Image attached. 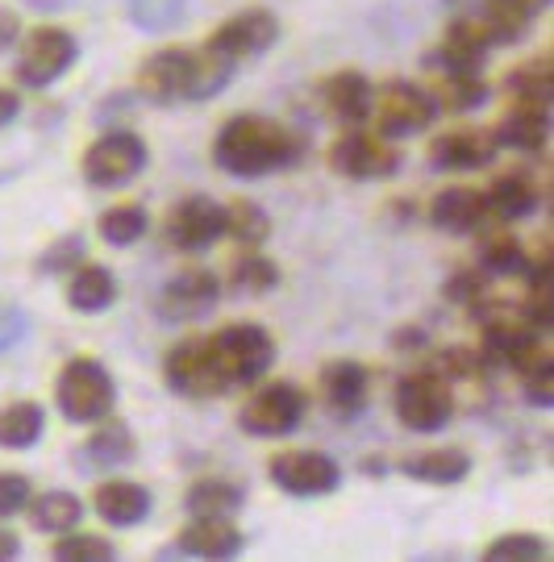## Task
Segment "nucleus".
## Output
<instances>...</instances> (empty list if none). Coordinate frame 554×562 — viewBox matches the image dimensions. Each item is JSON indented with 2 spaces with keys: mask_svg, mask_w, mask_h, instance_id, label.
I'll return each mask as SVG.
<instances>
[{
  "mask_svg": "<svg viewBox=\"0 0 554 562\" xmlns=\"http://www.w3.org/2000/svg\"><path fill=\"white\" fill-rule=\"evenodd\" d=\"M304 413H309V392L288 380H276L263 383L255 396L242 404L237 425L251 438H288L300 429Z\"/></svg>",
  "mask_w": 554,
  "mask_h": 562,
  "instance_id": "8",
  "label": "nucleus"
},
{
  "mask_svg": "<svg viewBox=\"0 0 554 562\" xmlns=\"http://www.w3.org/2000/svg\"><path fill=\"white\" fill-rule=\"evenodd\" d=\"M496 138L492 134H479V130H455V134H442L430 142V162L442 171H479V167H492L496 159Z\"/></svg>",
  "mask_w": 554,
  "mask_h": 562,
  "instance_id": "24",
  "label": "nucleus"
},
{
  "mask_svg": "<svg viewBox=\"0 0 554 562\" xmlns=\"http://www.w3.org/2000/svg\"><path fill=\"white\" fill-rule=\"evenodd\" d=\"M163 238L179 255H204L209 246L225 238V204H218L204 192H192L179 204H171L167 222H163Z\"/></svg>",
  "mask_w": 554,
  "mask_h": 562,
  "instance_id": "12",
  "label": "nucleus"
},
{
  "mask_svg": "<svg viewBox=\"0 0 554 562\" xmlns=\"http://www.w3.org/2000/svg\"><path fill=\"white\" fill-rule=\"evenodd\" d=\"M18 113H21V97L13 88H0V130H4L9 121H18Z\"/></svg>",
  "mask_w": 554,
  "mask_h": 562,
  "instance_id": "49",
  "label": "nucleus"
},
{
  "mask_svg": "<svg viewBox=\"0 0 554 562\" xmlns=\"http://www.w3.org/2000/svg\"><path fill=\"white\" fill-rule=\"evenodd\" d=\"M500 308V304H496ZM538 355H546L542 346V329L525 322V317H513V313H492L484 317V341H479V359L484 367H509V371H525Z\"/></svg>",
  "mask_w": 554,
  "mask_h": 562,
  "instance_id": "14",
  "label": "nucleus"
},
{
  "mask_svg": "<svg viewBox=\"0 0 554 562\" xmlns=\"http://www.w3.org/2000/svg\"><path fill=\"white\" fill-rule=\"evenodd\" d=\"M546 9H551V0H484L479 25L488 30L492 46H505V42L513 46V42H521L534 30V21Z\"/></svg>",
  "mask_w": 554,
  "mask_h": 562,
  "instance_id": "25",
  "label": "nucleus"
},
{
  "mask_svg": "<svg viewBox=\"0 0 554 562\" xmlns=\"http://www.w3.org/2000/svg\"><path fill=\"white\" fill-rule=\"evenodd\" d=\"M492 55V38L488 30L472 18H458L446 25V34L437 42V50L430 55L434 71H484V63Z\"/></svg>",
  "mask_w": 554,
  "mask_h": 562,
  "instance_id": "18",
  "label": "nucleus"
},
{
  "mask_svg": "<svg viewBox=\"0 0 554 562\" xmlns=\"http://www.w3.org/2000/svg\"><path fill=\"white\" fill-rule=\"evenodd\" d=\"M400 471L417 483H430V487H455L472 475V454L458 446H434V450H421L413 459H405Z\"/></svg>",
  "mask_w": 554,
  "mask_h": 562,
  "instance_id": "26",
  "label": "nucleus"
},
{
  "mask_svg": "<svg viewBox=\"0 0 554 562\" xmlns=\"http://www.w3.org/2000/svg\"><path fill=\"white\" fill-rule=\"evenodd\" d=\"M551 546L538 533H500L496 542L484 546V562H546Z\"/></svg>",
  "mask_w": 554,
  "mask_h": 562,
  "instance_id": "40",
  "label": "nucleus"
},
{
  "mask_svg": "<svg viewBox=\"0 0 554 562\" xmlns=\"http://www.w3.org/2000/svg\"><path fill=\"white\" fill-rule=\"evenodd\" d=\"M51 559H59V562H113L118 559V546L104 542L100 533H76V529H67V533H59V542L51 546Z\"/></svg>",
  "mask_w": 554,
  "mask_h": 562,
  "instance_id": "39",
  "label": "nucleus"
},
{
  "mask_svg": "<svg viewBox=\"0 0 554 562\" xmlns=\"http://www.w3.org/2000/svg\"><path fill=\"white\" fill-rule=\"evenodd\" d=\"M521 375V387H525V401L534 404V408H551L554 404V362H551V350L546 355H538L525 371H517Z\"/></svg>",
  "mask_w": 554,
  "mask_h": 562,
  "instance_id": "41",
  "label": "nucleus"
},
{
  "mask_svg": "<svg viewBox=\"0 0 554 562\" xmlns=\"http://www.w3.org/2000/svg\"><path fill=\"white\" fill-rule=\"evenodd\" d=\"M276 283L279 267L258 250H246L230 271V292H237V296H267V292H276Z\"/></svg>",
  "mask_w": 554,
  "mask_h": 562,
  "instance_id": "37",
  "label": "nucleus"
},
{
  "mask_svg": "<svg viewBox=\"0 0 554 562\" xmlns=\"http://www.w3.org/2000/svg\"><path fill=\"white\" fill-rule=\"evenodd\" d=\"M276 42H279L276 13L255 4V9H242V13L221 21L204 46H209L213 55H221L230 67H237V63H251V59H258V55H267Z\"/></svg>",
  "mask_w": 554,
  "mask_h": 562,
  "instance_id": "13",
  "label": "nucleus"
},
{
  "mask_svg": "<svg viewBox=\"0 0 554 562\" xmlns=\"http://www.w3.org/2000/svg\"><path fill=\"white\" fill-rule=\"evenodd\" d=\"M421 341H425V334H421V329H396L392 334V346L396 350H421Z\"/></svg>",
  "mask_w": 554,
  "mask_h": 562,
  "instance_id": "50",
  "label": "nucleus"
},
{
  "mask_svg": "<svg viewBox=\"0 0 554 562\" xmlns=\"http://www.w3.org/2000/svg\"><path fill=\"white\" fill-rule=\"evenodd\" d=\"M55 404H59L63 422L71 425H97L118 408V380L113 371L92 355H76L59 367L55 380Z\"/></svg>",
  "mask_w": 554,
  "mask_h": 562,
  "instance_id": "3",
  "label": "nucleus"
},
{
  "mask_svg": "<svg viewBox=\"0 0 554 562\" xmlns=\"http://www.w3.org/2000/svg\"><path fill=\"white\" fill-rule=\"evenodd\" d=\"M484 196H488L492 222H525L538 209V183L530 171H505V176H496Z\"/></svg>",
  "mask_w": 554,
  "mask_h": 562,
  "instance_id": "28",
  "label": "nucleus"
},
{
  "mask_svg": "<svg viewBox=\"0 0 554 562\" xmlns=\"http://www.w3.org/2000/svg\"><path fill=\"white\" fill-rule=\"evenodd\" d=\"M146 162H151V150H146V142L134 130H109V134H100L84 150L79 176L92 183V188L118 192V188L138 180L142 171H146Z\"/></svg>",
  "mask_w": 554,
  "mask_h": 562,
  "instance_id": "6",
  "label": "nucleus"
},
{
  "mask_svg": "<svg viewBox=\"0 0 554 562\" xmlns=\"http://www.w3.org/2000/svg\"><path fill=\"white\" fill-rule=\"evenodd\" d=\"M300 155H304L300 134H292L284 121L255 113L230 117L213 138V162L237 180H263L272 171H288L300 162Z\"/></svg>",
  "mask_w": 554,
  "mask_h": 562,
  "instance_id": "1",
  "label": "nucleus"
},
{
  "mask_svg": "<svg viewBox=\"0 0 554 562\" xmlns=\"http://www.w3.org/2000/svg\"><path fill=\"white\" fill-rule=\"evenodd\" d=\"M92 504H97V513L104 525H113V529H134V525H142L151 517L155 496L134 480H104V483H97Z\"/></svg>",
  "mask_w": 554,
  "mask_h": 562,
  "instance_id": "23",
  "label": "nucleus"
},
{
  "mask_svg": "<svg viewBox=\"0 0 554 562\" xmlns=\"http://www.w3.org/2000/svg\"><path fill=\"white\" fill-rule=\"evenodd\" d=\"M505 88L513 92V101H530V104H551L554 101V59L551 50L546 55H534L530 63H521L509 71Z\"/></svg>",
  "mask_w": 554,
  "mask_h": 562,
  "instance_id": "34",
  "label": "nucleus"
},
{
  "mask_svg": "<svg viewBox=\"0 0 554 562\" xmlns=\"http://www.w3.org/2000/svg\"><path fill=\"white\" fill-rule=\"evenodd\" d=\"M79 262H84V241L79 238H63L55 241L46 255L38 259V276H71Z\"/></svg>",
  "mask_w": 554,
  "mask_h": 562,
  "instance_id": "44",
  "label": "nucleus"
},
{
  "mask_svg": "<svg viewBox=\"0 0 554 562\" xmlns=\"http://www.w3.org/2000/svg\"><path fill=\"white\" fill-rule=\"evenodd\" d=\"M372 121H376V134L384 138H413L437 121V104L425 88L392 80L379 92H372Z\"/></svg>",
  "mask_w": 554,
  "mask_h": 562,
  "instance_id": "11",
  "label": "nucleus"
},
{
  "mask_svg": "<svg viewBox=\"0 0 554 562\" xmlns=\"http://www.w3.org/2000/svg\"><path fill=\"white\" fill-rule=\"evenodd\" d=\"M30 496H34V487H30V480L21 471H0V521L25 513Z\"/></svg>",
  "mask_w": 554,
  "mask_h": 562,
  "instance_id": "45",
  "label": "nucleus"
},
{
  "mask_svg": "<svg viewBox=\"0 0 554 562\" xmlns=\"http://www.w3.org/2000/svg\"><path fill=\"white\" fill-rule=\"evenodd\" d=\"M84 454L97 462V467H121V462H130L138 454V446H134L130 425L109 413V417H100L97 429H92V438L84 442Z\"/></svg>",
  "mask_w": 554,
  "mask_h": 562,
  "instance_id": "33",
  "label": "nucleus"
},
{
  "mask_svg": "<svg viewBox=\"0 0 554 562\" xmlns=\"http://www.w3.org/2000/svg\"><path fill=\"white\" fill-rule=\"evenodd\" d=\"M25 517L30 525L38 529V533H67V529H76L84 521V501H79L76 492H42V496H30L25 504Z\"/></svg>",
  "mask_w": 554,
  "mask_h": 562,
  "instance_id": "29",
  "label": "nucleus"
},
{
  "mask_svg": "<svg viewBox=\"0 0 554 562\" xmlns=\"http://www.w3.org/2000/svg\"><path fill=\"white\" fill-rule=\"evenodd\" d=\"M321 396L337 417H358L372 396V371L358 359H330L321 367Z\"/></svg>",
  "mask_w": 554,
  "mask_h": 562,
  "instance_id": "19",
  "label": "nucleus"
},
{
  "mask_svg": "<svg viewBox=\"0 0 554 562\" xmlns=\"http://www.w3.org/2000/svg\"><path fill=\"white\" fill-rule=\"evenodd\" d=\"M18 38H21V21H18V13L0 4V50H13V46H18Z\"/></svg>",
  "mask_w": 554,
  "mask_h": 562,
  "instance_id": "47",
  "label": "nucleus"
},
{
  "mask_svg": "<svg viewBox=\"0 0 554 562\" xmlns=\"http://www.w3.org/2000/svg\"><path fill=\"white\" fill-rule=\"evenodd\" d=\"M430 222L437 229H446V234H475L484 222H492L488 196L479 188H467V183H451L430 204Z\"/></svg>",
  "mask_w": 554,
  "mask_h": 562,
  "instance_id": "21",
  "label": "nucleus"
},
{
  "mask_svg": "<svg viewBox=\"0 0 554 562\" xmlns=\"http://www.w3.org/2000/svg\"><path fill=\"white\" fill-rule=\"evenodd\" d=\"M330 171L342 176V180H355V183H384L392 180L396 171H400V150H396L392 138H384V134H367L363 125H355L351 134H342V138L330 146Z\"/></svg>",
  "mask_w": 554,
  "mask_h": 562,
  "instance_id": "9",
  "label": "nucleus"
},
{
  "mask_svg": "<svg viewBox=\"0 0 554 562\" xmlns=\"http://www.w3.org/2000/svg\"><path fill=\"white\" fill-rule=\"evenodd\" d=\"M492 138H496V146L525 150V155L546 150V142H551V104L513 101V109L496 121Z\"/></svg>",
  "mask_w": 554,
  "mask_h": 562,
  "instance_id": "22",
  "label": "nucleus"
},
{
  "mask_svg": "<svg viewBox=\"0 0 554 562\" xmlns=\"http://www.w3.org/2000/svg\"><path fill=\"white\" fill-rule=\"evenodd\" d=\"M430 97H434L437 113H472L488 101V83L479 71H437Z\"/></svg>",
  "mask_w": 554,
  "mask_h": 562,
  "instance_id": "30",
  "label": "nucleus"
},
{
  "mask_svg": "<svg viewBox=\"0 0 554 562\" xmlns=\"http://www.w3.org/2000/svg\"><path fill=\"white\" fill-rule=\"evenodd\" d=\"M372 80L355 71V67H346V71H334V76H325L321 83V104L330 109V117L342 121V125H367L372 121Z\"/></svg>",
  "mask_w": 554,
  "mask_h": 562,
  "instance_id": "20",
  "label": "nucleus"
},
{
  "mask_svg": "<svg viewBox=\"0 0 554 562\" xmlns=\"http://www.w3.org/2000/svg\"><path fill=\"white\" fill-rule=\"evenodd\" d=\"M242 501H246V492L237 483L209 475V480H197L184 492V513L188 517H234Z\"/></svg>",
  "mask_w": 554,
  "mask_h": 562,
  "instance_id": "32",
  "label": "nucleus"
},
{
  "mask_svg": "<svg viewBox=\"0 0 554 562\" xmlns=\"http://www.w3.org/2000/svg\"><path fill=\"white\" fill-rule=\"evenodd\" d=\"M46 434V408L38 401H13L0 408V450H30Z\"/></svg>",
  "mask_w": 554,
  "mask_h": 562,
  "instance_id": "31",
  "label": "nucleus"
},
{
  "mask_svg": "<svg viewBox=\"0 0 554 562\" xmlns=\"http://www.w3.org/2000/svg\"><path fill=\"white\" fill-rule=\"evenodd\" d=\"M213 350H218L221 367L234 387H255L272 367H276V338L258 322H230L213 334Z\"/></svg>",
  "mask_w": 554,
  "mask_h": 562,
  "instance_id": "7",
  "label": "nucleus"
},
{
  "mask_svg": "<svg viewBox=\"0 0 554 562\" xmlns=\"http://www.w3.org/2000/svg\"><path fill=\"white\" fill-rule=\"evenodd\" d=\"M97 234L109 246H118V250L134 246L146 234V209L142 204H113V209H104L97 217Z\"/></svg>",
  "mask_w": 554,
  "mask_h": 562,
  "instance_id": "38",
  "label": "nucleus"
},
{
  "mask_svg": "<svg viewBox=\"0 0 554 562\" xmlns=\"http://www.w3.org/2000/svg\"><path fill=\"white\" fill-rule=\"evenodd\" d=\"M30 9H38V13H63L71 0H25Z\"/></svg>",
  "mask_w": 554,
  "mask_h": 562,
  "instance_id": "52",
  "label": "nucleus"
},
{
  "mask_svg": "<svg viewBox=\"0 0 554 562\" xmlns=\"http://www.w3.org/2000/svg\"><path fill=\"white\" fill-rule=\"evenodd\" d=\"M246 550V538L230 517H192L176 533V546L163 550V554H188V559H237Z\"/></svg>",
  "mask_w": 554,
  "mask_h": 562,
  "instance_id": "17",
  "label": "nucleus"
},
{
  "mask_svg": "<svg viewBox=\"0 0 554 562\" xmlns=\"http://www.w3.org/2000/svg\"><path fill=\"white\" fill-rule=\"evenodd\" d=\"M234 67L209 46H163L138 67V92L155 104H204L230 88Z\"/></svg>",
  "mask_w": 554,
  "mask_h": 562,
  "instance_id": "2",
  "label": "nucleus"
},
{
  "mask_svg": "<svg viewBox=\"0 0 554 562\" xmlns=\"http://www.w3.org/2000/svg\"><path fill=\"white\" fill-rule=\"evenodd\" d=\"M188 0H130V18L142 30H171L184 18Z\"/></svg>",
  "mask_w": 554,
  "mask_h": 562,
  "instance_id": "42",
  "label": "nucleus"
},
{
  "mask_svg": "<svg viewBox=\"0 0 554 562\" xmlns=\"http://www.w3.org/2000/svg\"><path fill=\"white\" fill-rule=\"evenodd\" d=\"M118 301V276L100 262H79L76 271L67 276V304L84 313V317H97L109 304Z\"/></svg>",
  "mask_w": 554,
  "mask_h": 562,
  "instance_id": "27",
  "label": "nucleus"
},
{
  "mask_svg": "<svg viewBox=\"0 0 554 562\" xmlns=\"http://www.w3.org/2000/svg\"><path fill=\"white\" fill-rule=\"evenodd\" d=\"M225 234L242 246V250H258L267 234H272V217L263 213V204L255 201H234L225 204Z\"/></svg>",
  "mask_w": 554,
  "mask_h": 562,
  "instance_id": "36",
  "label": "nucleus"
},
{
  "mask_svg": "<svg viewBox=\"0 0 554 562\" xmlns=\"http://www.w3.org/2000/svg\"><path fill=\"white\" fill-rule=\"evenodd\" d=\"M163 383L184 401H218L225 392H234L209 338H188L171 346L163 359Z\"/></svg>",
  "mask_w": 554,
  "mask_h": 562,
  "instance_id": "4",
  "label": "nucleus"
},
{
  "mask_svg": "<svg viewBox=\"0 0 554 562\" xmlns=\"http://www.w3.org/2000/svg\"><path fill=\"white\" fill-rule=\"evenodd\" d=\"M525 267H530V255H525V246L517 238H509V234L488 238L479 246V271H484L488 280H521Z\"/></svg>",
  "mask_w": 554,
  "mask_h": 562,
  "instance_id": "35",
  "label": "nucleus"
},
{
  "mask_svg": "<svg viewBox=\"0 0 554 562\" xmlns=\"http://www.w3.org/2000/svg\"><path fill=\"white\" fill-rule=\"evenodd\" d=\"M267 475L279 492L313 501V496H330L342 487V467L321 450H279L267 459Z\"/></svg>",
  "mask_w": 554,
  "mask_h": 562,
  "instance_id": "15",
  "label": "nucleus"
},
{
  "mask_svg": "<svg viewBox=\"0 0 554 562\" xmlns=\"http://www.w3.org/2000/svg\"><path fill=\"white\" fill-rule=\"evenodd\" d=\"M25 334V322H21V313H0V350H9V346H18V338Z\"/></svg>",
  "mask_w": 554,
  "mask_h": 562,
  "instance_id": "48",
  "label": "nucleus"
},
{
  "mask_svg": "<svg viewBox=\"0 0 554 562\" xmlns=\"http://www.w3.org/2000/svg\"><path fill=\"white\" fill-rule=\"evenodd\" d=\"M434 371L442 380H475V375H484V359L467 346H451V350L437 355Z\"/></svg>",
  "mask_w": 554,
  "mask_h": 562,
  "instance_id": "43",
  "label": "nucleus"
},
{
  "mask_svg": "<svg viewBox=\"0 0 554 562\" xmlns=\"http://www.w3.org/2000/svg\"><path fill=\"white\" fill-rule=\"evenodd\" d=\"M392 404H396V422L405 425V429H413V434H442L451 425V417H455L451 380H442L434 367L400 375Z\"/></svg>",
  "mask_w": 554,
  "mask_h": 562,
  "instance_id": "5",
  "label": "nucleus"
},
{
  "mask_svg": "<svg viewBox=\"0 0 554 562\" xmlns=\"http://www.w3.org/2000/svg\"><path fill=\"white\" fill-rule=\"evenodd\" d=\"M488 296V276L484 271H455L451 276V283H446V301H455V304H479Z\"/></svg>",
  "mask_w": 554,
  "mask_h": 562,
  "instance_id": "46",
  "label": "nucleus"
},
{
  "mask_svg": "<svg viewBox=\"0 0 554 562\" xmlns=\"http://www.w3.org/2000/svg\"><path fill=\"white\" fill-rule=\"evenodd\" d=\"M18 554H21V538L13 529H0V562L18 559Z\"/></svg>",
  "mask_w": 554,
  "mask_h": 562,
  "instance_id": "51",
  "label": "nucleus"
},
{
  "mask_svg": "<svg viewBox=\"0 0 554 562\" xmlns=\"http://www.w3.org/2000/svg\"><path fill=\"white\" fill-rule=\"evenodd\" d=\"M218 301H221L218 276H209V271H200V267H188V271H176L171 280L163 283V292H158V313H163L167 322H197V317H204Z\"/></svg>",
  "mask_w": 554,
  "mask_h": 562,
  "instance_id": "16",
  "label": "nucleus"
},
{
  "mask_svg": "<svg viewBox=\"0 0 554 562\" xmlns=\"http://www.w3.org/2000/svg\"><path fill=\"white\" fill-rule=\"evenodd\" d=\"M76 59L79 42L71 30H63V25H34L18 42V80L25 88H51V83L71 71Z\"/></svg>",
  "mask_w": 554,
  "mask_h": 562,
  "instance_id": "10",
  "label": "nucleus"
}]
</instances>
